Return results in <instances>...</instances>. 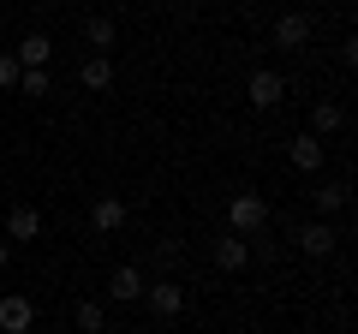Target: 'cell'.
I'll return each instance as SVG.
<instances>
[{"mask_svg": "<svg viewBox=\"0 0 358 334\" xmlns=\"http://www.w3.org/2000/svg\"><path fill=\"white\" fill-rule=\"evenodd\" d=\"M78 84H84V90H108V84H114V60H108V54H90V60L78 66Z\"/></svg>", "mask_w": 358, "mask_h": 334, "instance_id": "obj_15", "label": "cell"}, {"mask_svg": "<svg viewBox=\"0 0 358 334\" xmlns=\"http://www.w3.org/2000/svg\"><path fill=\"white\" fill-rule=\"evenodd\" d=\"M143 286H150V275H143L138 263H120V269L108 275V305H138Z\"/></svg>", "mask_w": 358, "mask_h": 334, "instance_id": "obj_4", "label": "cell"}, {"mask_svg": "<svg viewBox=\"0 0 358 334\" xmlns=\"http://www.w3.org/2000/svg\"><path fill=\"white\" fill-rule=\"evenodd\" d=\"M322 155H329V143H322V138H310V131L287 138V161H293L299 173H322Z\"/></svg>", "mask_w": 358, "mask_h": 334, "instance_id": "obj_8", "label": "cell"}, {"mask_svg": "<svg viewBox=\"0 0 358 334\" xmlns=\"http://www.w3.org/2000/svg\"><path fill=\"white\" fill-rule=\"evenodd\" d=\"M293 245L305 257H334V251H341V233H334L329 221H305V227L293 233Z\"/></svg>", "mask_w": 358, "mask_h": 334, "instance_id": "obj_6", "label": "cell"}, {"mask_svg": "<svg viewBox=\"0 0 358 334\" xmlns=\"http://www.w3.org/2000/svg\"><path fill=\"white\" fill-rule=\"evenodd\" d=\"M84 42L96 54H108V48H114V18H84Z\"/></svg>", "mask_w": 358, "mask_h": 334, "instance_id": "obj_18", "label": "cell"}, {"mask_svg": "<svg viewBox=\"0 0 358 334\" xmlns=\"http://www.w3.org/2000/svg\"><path fill=\"white\" fill-rule=\"evenodd\" d=\"M305 42H310V18L305 13H281V18H275V48H281V54H299Z\"/></svg>", "mask_w": 358, "mask_h": 334, "instance_id": "obj_10", "label": "cell"}, {"mask_svg": "<svg viewBox=\"0 0 358 334\" xmlns=\"http://www.w3.org/2000/svg\"><path fill=\"white\" fill-rule=\"evenodd\" d=\"M36 328V305L24 293H6L0 298V334H30Z\"/></svg>", "mask_w": 358, "mask_h": 334, "instance_id": "obj_7", "label": "cell"}, {"mask_svg": "<svg viewBox=\"0 0 358 334\" xmlns=\"http://www.w3.org/2000/svg\"><path fill=\"white\" fill-rule=\"evenodd\" d=\"M42 233V209L36 203H13V215H6V245H36Z\"/></svg>", "mask_w": 358, "mask_h": 334, "instance_id": "obj_9", "label": "cell"}, {"mask_svg": "<svg viewBox=\"0 0 358 334\" xmlns=\"http://www.w3.org/2000/svg\"><path fill=\"white\" fill-rule=\"evenodd\" d=\"M126 215H131L126 197H96V203H90V227H96V233H120Z\"/></svg>", "mask_w": 358, "mask_h": 334, "instance_id": "obj_11", "label": "cell"}, {"mask_svg": "<svg viewBox=\"0 0 358 334\" xmlns=\"http://www.w3.org/2000/svg\"><path fill=\"white\" fill-rule=\"evenodd\" d=\"M54 90V78H48V66H30V72H18V96H30V102H42V96Z\"/></svg>", "mask_w": 358, "mask_h": 334, "instance_id": "obj_17", "label": "cell"}, {"mask_svg": "<svg viewBox=\"0 0 358 334\" xmlns=\"http://www.w3.org/2000/svg\"><path fill=\"white\" fill-rule=\"evenodd\" d=\"M13 60L24 66V72H30V66H48V60H54V42L42 36V30H30V36L18 42V48H13Z\"/></svg>", "mask_w": 358, "mask_h": 334, "instance_id": "obj_13", "label": "cell"}, {"mask_svg": "<svg viewBox=\"0 0 358 334\" xmlns=\"http://www.w3.org/2000/svg\"><path fill=\"white\" fill-rule=\"evenodd\" d=\"M263 227H268V197H263V191H233V197H227V233L257 239Z\"/></svg>", "mask_w": 358, "mask_h": 334, "instance_id": "obj_1", "label": "cell"}, {"mask_svg": "<svg viewBox=\"0 0 358 334\" xmlns=\"http://www.w3.org/2000/svg\"><path fill=\"white\" fill-rule=\"evenodd\" d=\"M6 269H13V245L0 239V275H6Z\"/></svg>", "mask_w": 358, "mask_h": 334, "instance_id": "obj_20", "label": "cell"}, {"mask_svg": "<svg viewBox=\"0 0 358 334\" xmlns=\"http://www.w3.org/2000/svg\"><path fill=\"white\" fill-rule=\"evenodd\" d=\"M245 102H251L257 114H268V108H281V102H287V78L275 72V66H257V72L245 78Z\"/></svg>", "mask_w": 358, "mask_h": 334, "instance_id": "obj_2", "label": "cell"}, {"mask_svg": "<svg viewBox=\"0 0 358 334\" xmlns=\"http://www.w3.org/2000/svg\"><path fill=\"white\" fill-rule=\"evenodd\" d=\"M209 257H215L221 275H239V269H251V239H239V233H221V239L209 245Z\"/></svg>", "mask_w": 358, "mask_h": 334, "instance_id": "obj_5", "label": "cell"}, {"mask_svg": "<svg viewBox=\"0 0 358 334\" xmlns=\"http://www.w3.org/2000/svg\"><path fill=\"white\" fill-rule=\"evenodd\" d=\"M310 203H317V221H329V215H341V209H346V185H341V180H329V185H317V191H310Z\"/></svg>", "mask_w": 358, "mask_h": 334, "instance_id": "obj_16", "label": "cell"}, {"mask_svg": "<svg viewBox=\"0 0 358 334\" xmlns=\"http://www.w3.org/2000/svg\"><path fill=\"white\" fill-rule=\"evenodd\" d=\"M72 322H78V334H108V298H78Z\"/></svg>", "mask_w": 358, "mask_h": 334, "instance_id": "obj_12", "label": "cell"}, {"mask_svg": "<svg viewBox=\"0 0 358 334\" xmlns=\"http://www.w3.org/2000/svg\"><path fill=\"white\" fill-rule=\"evenodd\" d=\"M341 126H346V108L341 102H317V108H310V138H334Z\"/></svg>", "mask_w": 358, "mask_h": 334, "instance_id": "obj_14", "label": "cell"}, {"mask_svg": "<svg viewBox=\"0 0 358 334\" xmlns=\"http://www.w3.org/2000/svg\"><path fill=\"white\" fill-rule=\"evenodd\" d=\"M143 305H150V317H155V322H173L179 310H185V286H179L173 275H162V281L143 286Z\"/></svg>", "mask_w": 358, "mask_h": 334, "instance_id": "obj_3", "label": "cell"}, {"mask_svg": "<svg viewBox=\"0 0 358 334\" xmlns=\"http://www.w3.org/2000/svg\"><path fill=\"white\" fill-rule=\"evenodd\" d=\"M18 72H24V66H18L13 54H0V90H18Z\"/></svg>", "mask_w": 358, "mask_h": 334, "instance_id": "obj_19", "label": "cell"}]
</instances>
